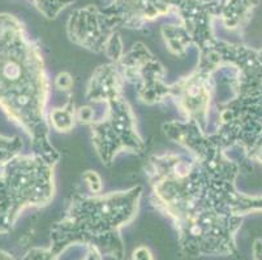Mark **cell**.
<instances>
[{
  "label": "cell",
  "instance_id": "cell-22",
  "mask_svg": "<svg viewBox=\"0 0 262 260\" xmlns=\"http://www.w3.org/2000/svg\"><path fill=\"white\" fill-rule=\"evenodd\" d=\"M81 260H102V254L99 252L98 249L89 246L88 247L86 255H85L84 259H81Z\"/></svg>",
  "mask_w": 262,
  "mask_h": 260
},
{
  "label": "cell",
  "instance_id": "cell-2",
  "mask_svg": "<svg viewBox=\"0 0 262 260\" xmlns=\"http://www.w3.org/2000/svg\"><path fill=\"white\" fill-rule=\"evenodd\" d=\"M50 85L39 46L13 14L0 13V108L33 142L35 154L56 163L46 104Z\"/></svg>",
  "mask_w": 262,
  "mask_h": 260
},
{
  "label": "cell",
  "instance_id": "cell-23",
  "mask_svg": "<svg viewBox=\"0 0 262 260\" xmlns=\"http://www.w3.org/2000/svg\"><path fill=\"white\" fill-rule=\"evenodd\" d=\"M0 260H16L15 256L12 254H9L8 251H4V250H0Z\"/></svg>",
  "mask_w": 262,
  "mask_h": 260
},
{
  "label": "cell",
  "instance_id": "cell-7",
  "mask_svg": "<svg viewBox=\"0 0 262 260\" xmlns=\"http://www.w3.org/2000/svg\"><path fill=\"white\" fill-rule=\"evenodd\" d=\"M116 65L124 81H129L137 87V97L142 103L151 106L170 98L171 87L164 82L166 70L142 43H136Z\"/></svg>",
  "mask_w": 262,
  "mask_h": 260
},
{
  "label": "cell",
  "instance_id": "cell-13",
  "mask_svg": "<svg viewBox=\"0 0 262 260\" xmlns=\"http://www.w3.org/2000/svg\"><path fill=\"white\" fill-rule=\"evenodd\" d=\"M50 121L55 130L58 132H70L75 126L76 121V111L75 106L71 100L67 102V104L60 108H54L50 112Z\"/></svg>",
  "mask_w": 262,
  "mask_h": 260
},
{
  "label": "cell",
  "instance_id": "cell-9",
  "mask_svg": "<svg viewBox=\"0 0 262 260\" xmlns=\"http://www.w3.org/2000/svg\"><path fill=\"white\" fill-rule=\"evenodd\" d=\"M115 32L103 11H99L93 4L73 11L67 22L70 39L95 54L106 51L108 40Z\"/></svg>",
  "mask_w": 262,
  "mask_h": 260
},
{
  "label": "cell",
  "instance_id": "cell-19",
  "mask_svg": "<svg viewBox=\"0 0 262 260\" xmlns=\"http://www.w3.org/2000/svg\"><path fill=\"white\" fill-rule=\"evenodd\" d=\"M247 156L249 160L254 161V163L259 164L262 166V132L259 133L258 138L256 139V142L252 145V147L248 150L247 152Z\"/></svg>",
  "mask_w": 262,
  "mask_h": 260
},
{
  "label": "cell",
  "instance_id": "cell-14",
  "mask_svg": "<svg viewBox=\"0 0 262 260\" xmlns=\"http://www.w3.org/2000/svg\"><path fill=\"white\" fill-rule=\"evenodd\" d=\"M24 145L20 137H4L0 134V168L21 155Z\"/></svg>",
  "mask_w": 262,
  "mask_h": 260
},
{
  "label": "cell",
  "instance_id": "cell-20",
  "mask_svg": "<svg viewBox=\"0 0 262 260\" xmlns=\"http://www.w3.org/2000/svg\"><path fill=\"white\" fill-rule=\"evenodd\" d=\"M73 86V80L72 76L67 72H63V73H59L55 78V87L61 91H70Z\"/></svg>",
  "mask_w": 262,
  "mask_h": 260
},
{
  "label": "cell",
  "instance_id": "cell-1",
  "mask_svg": "<svg viewBox=\"0 0 262 260\" xmlns=\"http://www.w3.org/2000/svg\"><path fill=\"white\" fill-rule=\"evenodd\" d=\"M163 128L189 155H154L147 160L151 204L172 221L183 254H235L237 230L245 216L262 212V197L236 189L242 168L226 155L227 147L215 133L205 134L189 121Z\"/></svg>",
  "mask_w": 262,
  "mask_h": 260
},
{
  "label": "cell",
  "instance_id": "cell-4",
  "mask_svg": "<svg viewBox=\"0 0 262 260\" xmlns=\"http://www.w3.org/2000/svg\"><path fill=\"white\" fill-rule=\"evenodd\" d=\"M141 195V185L104 195H72L66 215L51 229V251L59 256L70 246L86 245L123 259L120 230L136 218Z\"/></svg>",
  "mask_w": 262,
  "mask_h": 260
},
{
  "label": "cell",
  "instance_id": "cell-18",
  "mask_svg": "<svg viewBox=\"0 0 262 260\" xmlns=\"http://www.w3.org/2000/svg\"><path fill=\"white\" fill-rule=\"evenodd\" d=\"M82 180L85 181V183H86L93 194H99L102 192V180L97 172L86 171L82 175Z\"/></svg>",
  "mask_w": 262,
  "mask_h": 260
},
{
  "label": "cell",
  "instance_id": "cell-6",
  "mask_svg": "<svg viewBox=\"0 0 262 260\" xmlns=\"http://www.w3.org/2000/svg\"><path fill=\"white\" fill-rule=\"evenodd\" d=\"M56 163L39 154L20 155L0 168V234H7L26 208H40L55 194Z\"/></svg>",
  "mask_w": 262,
  "mask_h": 260
},
{
  "label": "cell",
  "instance_id": "cell-3",
  "mask_svg": "<svg viewBox=\"0 0 262 260\" xmlns=\"http://www.w3.org/2000/svg\"><path fill=\"white\" fill-rule=\"evenodd\" d=\"M200 66L230 72L232 98L219 112L215 134L226 147L237 146L245 152L262 132V49L214 39L200 54Z\"/></svg>",
  "mask_w": 262,
  "mask_h": 260
},
{
  "label": "cell",
  "instance_id": "cell-11",
  "mask_svg": "<svg viewBox=\"0 0 262 260\" xmlns=\"http://www.w3.org/2000/svg\"><path fill=\"white\" fill-rule=\"evenodd\" d=\"M259 0H221L219 18L231 32H242L251 21Z\"/></svg>",
  "mask_w": 262,
  "mask_h": 260
},
{
  "label": "cell",
  "instance_id": "cell-15",
  "mask_svg": "<svg viewBox=\"0 0 262 260\" xmlns=\"http://www.w3.org/2000/svg\"><path fill=\"white\" fill-rule=\"evenodd\" d=\"M35 6V8L43 14L49 20H54L59 16L63 9L71 6L76 0H30Z\"/></svg>",
  "mask_w": 262,
  "mask_h": 260
},
{
  "label": "cell",
  "instance_id": "cell-10",
  "mask_svg": "<svg viewBox=\"0 0 262 260\" xmlns=\"http://www.w3.org/2000/svg\"><path fill=\"white\" fill-rule=\"evenodd\" d=\"M183 0H111L103 13L113 28L140 29L163 16L176 14Z\"/></svg>",
  "mask_w": 262,
  "mask_h": 260
},
{
  "label": "cell",
  "instance_id": "cell-12",
  "mask_svg": "<svg viewBox=\"0 0 262 260\" xmlns=\"http://www.w3.org/2000/svg\"><path fill=\"white\" fill-rule=\"evenodd\" d=\"M161 33L168 50L178 56H184L190 44H193L189 34L182 23L180 25H172V23L163 25Z\"/></svg>",
  "mask_w": 262,
  "mask_h": 260
},
{
  "label": "cell",
  "instance_id": "cell-16",
  "mask_svg": "<svg viewBox=\"0 0 262 260\" xmlns=\"http://www.w3.org/2000/svg\"><path fill=\"white\" fill-rule=\"evenodd\" d=\"M104 54L113 63H118L123 57V42H121L120 34L118 32H115V34L108 40V44H107Z\"/></svg>",
  "mask_w": 262,
  "mask_h": 260
},
{
  "label": "cell",
  "instance_id": "cell-17",
  "mask_svg": "<svg viewBox=\"0 0 262 260\" xmlns=\"http://www.w3.org/2000/svg\"><path fill=\"white\" fill-rule=\"evenodd\" d=\"M58 255L51 251V249H40L34 247L24 255L23 260H58Z\"/></svg>",
  "mask_w": 262,
  "mask_h": 260
},
{
  "label": "cell",
  "instance_id": "cell-8",
  "mask_svg": "<svg viewBox=\"0 0 262 260\" xmlns=\"http://www.w3.org/2000/svg\"><path fill=\"white\" fill-rule=\"evenodd\" d=\"M215 72L197 65L193 73L170 85V98H172L179 111L182 112L185 120L196 124L205 134H208L209 112L215 90Z\"/></svg>",
  "mask_w": 262,
  "mask_h": 260
},
{
  "label": "cell",
  "instance_id": "cell-21",
  "mask_svg": "<svg viewBox=\"0 0 262 260\" xmlns=\"http://www.w3.org/2000/svg\"><path fill=\"white\" fill-rule=\"evenodd\" d=\"M132 260H154V257L146 246H140L133 251Z\"/></svg>",
  "mask_w": 262,
  "mask_h": 260
},
{
  "label": "cell",
  "instance_id": "cell-5",
  "mask_svg": "<svg viewBox=\"0 0 262 260\" xmlns=\"http://www.w3.org/2000/svg\"><path fill=\"white\" fill-rule=\"evenodd\" d=\"M124 78L116 63L101 65L93 73L86 90V99L104 103L101 119H93V145L102 163L110 166L121 151L142 154L144 140L136 128V119L123 98Z\"/></svg>",
  "mask_w": 262,
  "mask_h": 260
}]
</instances>
